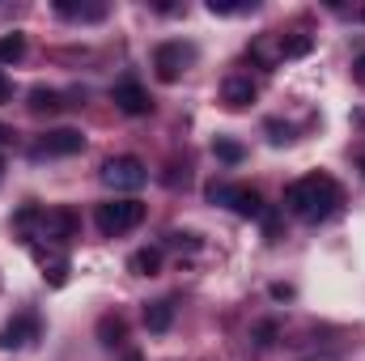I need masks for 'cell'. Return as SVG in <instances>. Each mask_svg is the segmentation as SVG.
Segmentation results:
<instances>
[{"instance_id":"obj_1","label":"cell","mask_w":365,"mask_h":361,"mask_svg":"<svg viewBox=\"0 0 365 361\" xmlns=\"http://www.w3.org/2000/svg\"><path fill=\"white\" fill-rule=\"evenodd\" d=\"M340 200H344V191H340V183L331 175H306V179L289 183V191H284V208L297 221H306V225L327 221L340 208Z\"/></svg>"},{"instance_id":"obj_2","label":"cell","mask_w":365,"mask_h":361,"mask_svg":"<svg viewBox=\"0 0 365 361\" xmlns=\"http://www.w3.org/2000/svg\"><path fill=\"white\" fill-rule=\"evenodd\" d=\"M93 221H98V230H102L106 238H119V234H128V230H136V225L145 221V204L132 200V195H123V200H106V204H98Z\"/></svg>"},{"instance_id":"obj_3","label":"cell","mask_w":365,"mask_h":361,"mask_svg":"<svg viewBox=\"0 0 365 361\" xmlns=\"http://www.w3.org/2000/svg\"><path fill=\"white\" fill-rule=\"evenodd\" d=\"M208 200L212 204H225L238 217H264V208H268L255 187H230V183H208Z\"/></svg>"},{"instance_id":"obj_4","label":"cell","mask_w":365,"mask_h":361,"mask_svg":"<svg viewBox=\"0 0 365 361\" xmlns=\"http://www.w3.org/2000/svg\"><path fill=\"white\" fill-rule=\"evenodd\" d=\"M102 183H106L110 191H140V187L149 183V171H145L140 158L123 153V158H110V162L102 166Z\"/></svg>"},{"instance_id":"obj_5","label":"cell","mask_w":365,"mask_h":361,"mask_svg":"<svg viewBox=\"0 0 365 361\" xmlns=\"http://www.w3.org/2000/svg\"><path fill=\"white\" fill-rule=\"evenodd\" d=\"M191 60H195V47H191V43H179V39H170V43H162V47L153 51V68H158V77H162L166 86L179 81Z\"/></svg>"},{"instance_id":"obj_6","label":"cell","mask_w":365,"mask_h":361,"mask_svg":"<svg viewBox=\"0 0 365 361\" xmlns=\"http://www.w3.org/2000/svg\"><path fill=\"white\" fill-rule=\"evenodd\" d=\"M81 149H86V136H81L77 128H51V132L38 136L34 158H73V153H81Z\"/></svg>"},{"instance_id":"obj_7","label":"cell","mask_w":365,"mask_h":361,"mask_svg":"<svg viewBox=\"0 0 365 361\" xmlns=\"http://www.w3.org/2000/svg\"><path fill=\"white\" fill-rule=\"evenodd\" d=\"M38 332H43L38 315L21 310V315H13V319L0 327V349H4V353H13V349H30V345L38 340Z\"/></svg>"},{"instance_id":"obj_8","label":"cell","mask_w":365,"mask_h":361,"mask_svg":"<svg viewBox=\"0 0 365 361\" xmlns=\"http://www.w3.org/2000/svg\"><path fill=\"white\" fill-rule=\"evenodd\" d=\"M30 251H34V260H38V268H43V280L47 285H64L68 280V255L64 251H56V247H43V243H30Z\"/></svg>"},{"instance_id":"obj_9","label":"cell","mask_w":365,"mask_h":361,"mask_svg":"<svg viewBox=\"0 0 365 361\" xmlns=\"http://www.w3.org/2000/svg\"><path fill=\"white\" fill-rule=\"evenodd\" d=\"M110 98H115V106H119L123 115H149V111H153V98H149V90H145L140 81H119Z\"/></svg>"},{"instance_id":"obj_10","label":"cell","mask_w":365,"mask_h":361,"mask_svg":"<svg viewBox=\"0 0 365 361\" xmlns=\"http://www.w3.org/2000/svg\"><path fill=\"white\" fill-rule=\"evenodd\" d=\"M221 102H225L230 111L251 106V102H255V81H251V77H225V86H221Z\"/></svg>"},{"instance_id":"obj_11","label":"cell","mask_w":365,"mask_h":361,"mask_svg":"<svg viewBox=\"0 0 365 361\" xmlns=\"http://www.w3.org/2000/svg\"><path fill=\"white\" fill-rule=\"evenodd\" d=\"M170 323H175V302H170V298L145 306V327H149V332H166Z\"/></svg>"},{"instance_id":"obj_12","label":"cell","mask_w":365,"mask_h":361,"mask_svg":"<svg viewBox=\"0 0 365 361\" xmlns=\"http://www.w3.org/2000/svg\"><path fill=\"white\" fill-rule=\"evenodd\" d=\"M128 268L136 272V276H158V272H162V247H140V251L128 260Z\"/></svg>"},{"instance_id":"obj_13","label":"cell","mask_w":365,"mask_h":361,"mask_svg":"<svg viewBox=\"0 0 365 361\" xmlns=\"http://www.w3.org/2000/svg\"><path fill=\"white\" fill-rule=\"evenodd\" d=\"M123 336H128V323H123L119 315H102V319H98V340H102L106 349L123 345Z\"/></svg>"},{"instance_id":"obj_14","label":"cell","mask_w":365,"mask_h":361,"mask_svg":"<svg viewBox=\"0 0 365 361\" xmlns=\"http://www.w3.org/2000/svg\"><path fill=\"white\" fill-rule=\"evenodd\" d=\"M26 106H30L34 115H56V111L64 106V98H60L56 90H47V86H34V90H30V102H26Z\"/></svg>"},{"instance_id":"obj_15","label":"cell","mask_w":365,"mask_h":361,"mask_svg":"<svg viewBox=\"0 0 365 361\" xmlns=\"http://www.w3.org/2000/svg\"><path fill=\"white\" fill-rule=\"evenodd\" d=\"M56 13H60V17H81V21H98V17H106V4H68V0H60V4H56Z\"/></svg>"},{"instance_id":"obj_16","label":"cell","mask_w":365,"mask_h":361,"mask_svg":"<svg viewBox=\"0 0 365 361\" xmlns=\"http://www.w3.org/2000/svg\"><path fill=\"white\" fill-rule=\"evenodd\" d=\"M310 47H314L310 34H284L280 39V56L284 60H302V56H310Z\"/></svg>"},{"instance_id":"obj_17","label":"cell","mask_w":365,"mask_h":361,"mask_svg":"<svg viewBox=\"0 0 365 361\" xmlns=\"http://www.w3.org/2000/svg\"><path fill=\"white\" fill-rule=\"evenodd\" d=\"M212 153H217L221 162H230V166H238V162L247 158V149H242L238 141H230V136H217V141H212Z\"/></svg>"},{"instance_id":"obj_18","label":"cell","mask_w":365,"mask_h":361,"mask_svg":"<svg viewBox=\"0 0 365 361\" xmlns=\"http://www.w3.org/2000/svg\"><path fill=\"white\" fill-rule=\"evenodd\" d=\"M26 56V34H4L0 39V64H17Z\"/></svg>"},{"instance_id":"obj_19","label":"cell","mask_w":365,"mask_h":361,"mask_svg":"<svg viewBox=\"0 0 365 361\" xmlns=\"http://www.w3.org/2000/svg\"><path fill=\"white\" fill-rule=\"evenodd\" d=\"M259 4L251 0V4H230V0H208V13L212 17H234V13H255Z\"/></svg>"},{"instance_id":"obj_20","label":"cell","mask_w":365,"mask_h":361,"mask_svg":"<svg viewBox=\"0 0 365 361\" xmlns=\"http://www.w3.org/2000/svg\"><path fill=\"white\" fill-rule=\"evenodd\" d=\"M268 132H272V145H289L293 136H289V128H280L276 119H268Z\"/></svg>"},{"instance_id":"obj_21","label":"cell","mask_w":365,"mask_h":361,"mask_svg":"<svg viewBox=\"0 0 365 361\" xmlns=\"http://www.w3.org/2000/svg\"><path fill=\"white\" fill-rule=\"evenodd\" d=\"M255 336H259V345L268 349V345L276 340V323H259V332H255Z\"/></svg>"},{"instance_id":"obj_22","label":"cell","mask_w":365,"mask_h":361,"mask_svg":"<svg viewBox=\"0 0 365 361\" xmlns=\"http://www.w3.org/2000/svg\"><path fill=\"white\" fill-rule=\"evenodd\" d=\"M353 77H357V81L365 86V51L357 56V60H353Z\"/></svg>"},{"instance_id":"obj_23","label":"cell","mask_w":365,"mask_h":361,"mask_svg":"<svg viewBox=\"0 0 365 361\" xmlns=\"http://www.w3.org/2000/svg\"><path fill=\"white\" fill-rule=\"evenodd\" d=\"M9 98H13V86H9V77L0 73V102H9Z\"/></svg>"},{"instance_id":"obj_24","label":"cell","mask_w":365,"mask_h":361,"mask_svg":"<svg viewBox=\"0 0 365 361\" xmlns=\"http://www.w3.org/2000/svg\"><path fill=\"white\" fill-rule=\"evenodd\" d=\"M0 141H13V132H9V128H4V123H0Z\"/></svg>"},{"instance_id":"obj_25","label":"cell","mask_w":365,"mask_h":361,"mask_svg":"<svg viewBox=\"0 0 365 361\" xmlns=\"http://www.w3.org/2000/svg\"><path fill=\"white\" fill-rule=\"evenodd\" d=\"M123 361H145V357H140V353H128V357H123Z\"/></svg>"},{"instance_id":"obj_26","label":"cell","mask_w":365,"mask_h":361,"mask_svg":"<svg viewBox=\"0 0 365 361\" xmlns=\"http://www.w3.org/2000/svg\"><path fill=\"white\" fill-rule=\"evenodd\" d=\"M0 175H4V158H0Z\"/></svg>"},{"instance_id":"obj_27","label":"cell","mask_w":365,"mask_h":361,"mask_svg":"<svg viewBox=\"0 0 365 361\" xmlns=\"http://www.w3.org/2000/svg\"><path fill=\"white\" fill-rule=\"evenodd\" d=\"M361 171H365V153H361Z\"/></svg>"},{"instance_id":"obj_28","label":"cell","mask_w":365,"mask_h":361,"mask_svg":"<svg viewBox=\"0 0 365 361\" xmlns=\"http://www.w3.org/2000/svg\"><path fill=\"white\" fill-rule=\"evenodd\" d=\"M361 17H365V9H361Z\"/></svg>"}]
</instances>
